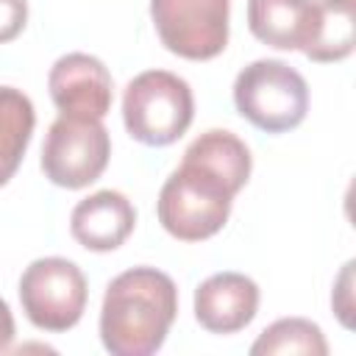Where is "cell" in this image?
I'll list each match as a JSON object with an SVG mask.
<instances>
[{"instance_id": "4", "label": "cell", "mask_w": 356, "mask_h": 356, "mask_svg": "<svg viewBox=\"0 0 356 356\" xmlns=\"http://www.w3.org/2000/svg\"><path fill=\"white\" fill-rule=\"evenodd\" d=\"M234 106L259 131L284 134L303 122L309 111V86L286 61L259 58L236 75Z\"/></svg>"}, {"instance_id": "12", "label": "cell", "mask_w": 356, "mask_h": 356, "mask_svg": "<svg viewBox=\"0 0 356 356\" xmlns=\"http://www.w3.org/2000/svg\"><path fill=\"white\" fill-rule=\"evenodd\" d=\"M36 125L33 103L14 86H0V186L8 184L28 150Z\"/></svg>"}, {"instance_id": "10", "label": "cell", "mask_w": 356, "mask_h": 356, "mask_svg": "<svg viewBox=\"0 0 356 356\" xmlns=\"http://www.w3.org/2000/svg\"><path fill=\"white\" fill-rule=\"evenodd\" d=\"M136 225L134 203L117 189H100L83 197L70 214L72 239L95 253L117 250Z\"/></svg>"}, {"instance_id": "18", "label": "cell", "mask_w": 356, "mask_h": 356, "mask_svg": "<svg viewBox=\"0 0 356 356\" xmlns=\"http://www.w3.org/2000/svg\"><path fill=\"white\" fill-rule=\"evenodd\" d=\"M11 342H14V317H11L8 303L0 298V353H6Z\"/></svg>"}, {"instance_id": "2", "label": "cell", "mask_w": 356, "mask_h": 356, "mask_svg": "<svg viewBox=\"0 0 356 356\" xmlns=\"http://www.w3.org/2000/svg\"><path fill=\"white\" fill-rule=\"evenodd\" d=\"M236 189L209 167L184 159L164 181L156 203L161 228L181 242H200L214 236L231 214Z\"/></svg>"}, {"instance_id": "7", "label": "cell", "mask_w": 356, "mask_h": 356, "mask_svg": "<svg viewBox=\"0 0 356 356\" xmlns=\"http://www.w3.org/2000/svg\"><path fill=\"white\" fill-rule=\"evenodd\" d=\"M161 44L189 61H209L228 44L231 0H150Z\"/></svg>"}, {"instance_id": "8", "label": "cell", "mask_w": 356, "mask_h": 356, "mask_svg": "<svg viewBox=\"0 0 356 356\" xmlns=\"http://www.w3.org/2000/svg\"><path fill=\"white\" fill-rule=\"evenodd\" d=\"M47 89L61 114H81L103 120L111 108L114 83L106 64L89 53L61 56L47 75Z\"/></svg>"}, {"instance_id": "1", "label": "cell", "mask_w": 356, "mask_h": 356, "mask_svg": "<svg viewBox=\"0 0 356 356\" xmlns=\"http://www.w3.org/2000/svg\"><path fill=\"white\" fill-rule=\"evenodd\" d=\"M178 314L175 281L156 267H131L111 278L100 309V339L111 356L156 353Z\"/></svg>"}, {"instance_id": "11", "label": "cell", "mask_w": 356, "mask_h": 356, "mask_svg": "<svg viewBox=\"0 0 356 356\" xmlns=\"http://www.w3.org/2000/svg\"><path fill=\"white\" fill-rule=\"evenodd\" d=\"M248 28L275 50H306L317 31V3L248 0Z\"/></svg>"}, {"instance_id": "14", "label": "cell", "mask_w": 356, "mask_h": 356, "mask_svg": "<svg viewBox=\"0 0 356 356\" xmlns=\"http://www.w3.org/2000/svg\"><path fill=\"white\" fill-rule=\"evenodd\" d=\"M303 53L320 64L353 53V0H317V31Z\"/></svg>"}, {"instance_id": "17", "label": "cell", "mask_w": 356, "mask_h": 356, "mask_svg": "<svg viewBox=\"0 0 356 356\" xmlns=\"http://www.w3.org/2000/svg\"><path fill=\"white\" fill-rule=\"evenodd\" d=\"M331 303H334V312L342 320V325L350 328L353 325V320H350V312H353V261H348L342 267V273L337 278V286H334Z\"/></svg>"}, {"instance_id": "16", "label": "cell", "mask_w": 356, "mask_h": 356, "mask_svg": "<svg viewBox=\"0 0 356 356\" xmlns=\"http://www.w3.org/2000/svg\"><path fill=\"white\" fill-rule=\"evenodd\" d=\"M28 22L25 0H0V44L17 39Z\"/></svg>"}, {"instance_id": "9", "label": "cell", "mask_w": 356, "mask_h": 356, "mask_svg": "<svg viewBox=\"0 0 356 356\" xmlns=\"http://www.w3.org/2000/svg\"><path fill=\"white\" fill-rule=\"evenodd\" d=\"M259 309V286L242 273L209 275L195 289V317L211 334L242 331Z\"/></svg>"}, {"instance_id": "6", "label": "cell", "mask_w": 356, "mask_h": 356, "mask_svg": "<svg viewBox=\"0 0 356 356\" xmlns=\"http://www.w3.org/2000/svg\"><path fill=\"white\" fill-rule=\"evenodd\" d=\"M86 278L81 267L61 256H44L25 267L19 278V303L39 331H70L86 309Z\"/></svg>"}, {"instance_id": "3", "label": "cell", "mask_w": 356, "mask_h": 356, "mask_svg": "<svg viewBox=\"0 0 356 356\" xmlns=\"http://www.w3.org/2000/svg\"><path fill=\"white\" fill-rule=\"evenodd\" d=\"M195 117V97L184 78L167 70L139 72L122 95V120L128 134L147 145L164 147L178 142Z\"/></svg>"}, {"instance_id": "13", "label": "cell", "mask_w": 356, "mask_h": 356, "mask_svg": "<svg viewBox=\"0 0 356 356\" xmlns=\"http://www.w3.org/2000/svg\"><path fill=\"white\" fill-rule=\"evenodd\" d=\"M184 159L209 167V170L217 172L222 181H228L236 192L248 184L250 167H253V159H250L248 145H245L236 134L220 131V128H211V131L200 134V136L186 147Z\"/></svg>"}, {"instance_id": "15", "label": "cell", "mask_w": 356, "mask_h": 356, "mask_svg": "<svg viewBox=\"0 0 356 356\" xmlns=\"http://www.w3.org/2000/svg\"><path fill=\"white\" fill-rule=\"evenodd\" d=\"M250 353L253 356H273V353L325 356L328 342L317 323L306 317H281L259 334V339L250 345Z\"/></svg>"}, {"instance_id": "5", "label": "cell", "mask_w": 356, "mask_h": 356, "mask_svg": "<svg viewBox=\"0 0 356 356\" xmlns=\"http://www.w3.org/2000/svg\"><path fill=\"white\" fill-rule=\"evenodd\" d=\"M108 156L111 139L97 117L58 114L42 145V170L56 186L83 189L103 175Z\"/></svg>"}]
</instances>
